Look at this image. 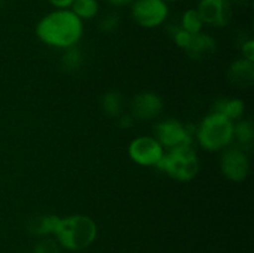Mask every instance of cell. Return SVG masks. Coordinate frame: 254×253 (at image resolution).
Masks as SVG:
<instances>
[{
	"label": "cell",
	"instance_id": "1",
	"mask_svg": "<svg viewBox=\"0 0 254 253\" xmlns=\"http://www.w3.org/2000/svg\"><path fill=\"white\" fill-rule=\"evenodd\" d=\"M82 30V20L72 10L56 9L40 20L36 34L46 45L67 49L78 42Z\"/></svg>",
	"mask_w": 254,
	"mask_h": 253
},
{
	"label": "cell",
	"instance_id": "2",
	"mask_svg": "<svg viewBox=\"0 0 254 253\" xmlns=\"http://www.w3.org/2000/svg\"><path fill=\"white\" fill-rule=\"evenodd\" d=\"M57 243L68 251H82L91 246L97 237V225L91 217L73 215L60 218L54 233Z\"/></svg>",
	"mask_w": 254,
	"mask_h": 253
},
{
	"label": "cell",
	"instance_id": "3",
	"mask_svg": "<svg viewBox=\"0 0 254 253\" xmlns=\"http://www.w3.org/2000/svg\"><path fill=\"white\" fill-rule=\"evenodd\" d=\"M197 139L206 150H221L230 145L233 140V122L222 114L212 112L201 122Z\"/></svg>",
	"mask_w": 254,
	"mask_h": 253
},
{
	"label": "cell",
	"instance_id": "4",
	"mask_svg": "<svg viewBox=\"0 0 254 253\" xmlns=\"http://www.w3.org/2000/svg\"><path fill=\"white\" fill-rule=\"evenodd\" d=\"M156 168L168 174L171 179L178 181H190L200 170V161L192 148H181L169 150L164 154Z\"/></svg>",
	"mask_w": 254,
	"mask_h": 253
},
{
	"label": "cell",
	"instance_id": "5",
	"mask_svg": "<svg viewBox=\"0 0 254 253\" xmlns=\"http://www.w3.org/2000/svg\"><path fill=\"white\" fill-rule=\"evenodd\" d=\"M154 131L159 144L168 150L190 148L192 144V134L188 126H183L176 119L169 118L160 122L156 124Z\"/></svg>",
	"mask_w": 254,
	"mask_h": 253
},
{
	"label": "cell",
	"instance_id": "6",
	"mask_svg": "<svg viewBox=\"0 0 254 253\" xmlns=\"http://www.w3.org/2000/svg\"><path fill=\"white\" fill-rule=\"evenodd\" d=\"M130 11L136 24L151 29L165 21L169 15V6L164 0H134Z\"/></svg>",
	"mask_w": 254,
	"mask_h": 253
},
{
	"label": "cell",
	"instance_id": "7",
	"mask_svg": "<svg viewBox=\"0 0 254 253\" xmlns=\"http://www.w3.org/2000/svg\"><path fill=\"white\" fill-rule=\"evenodd\" d=\"M129 156L143 166H156L164 155V148L153 136H139L130 143Z\"/></svg>",
	"mask_w": 254,
	"mask_h": 253
},
{
	"label": "cell",
	"instance_id": "8",
	"mask_svg": "<svg viewBox=\"0 0 254 253\" xmlns=\"http://www.w3.org/2000/svg\"><path fill=\"white\" fill-rule=\"evenodd\" d=\"M196 10L203 24L212 26H227L232 19L230 0H200Z\"/></svg>",
	"mask_w": 254,
	"mask_h": 253
},
{
	"label": "cell",
	"instance_id": "9",
	"mask_svg": "<svg viewBox=\"0 0 254 253\" xmlns=\"http://www.w3.org/2000/svg\"><path fill=\"white\" fill-rule=\"evenodd\" d=\"M221 171L231 181L246 180L250 173V160L242 149H228L221 156Z\"/></svg>",
	"mask_w": 254,
	"mask_h": 253
},
{
	"label": "cell",
	"instance_id": "10",
	"mask_svg": "<svg viewBox=\"0 0 254 253\" xmlns=\"http://www.w3.org/2000/svg\"><path fill=\"white\" fill-rule=\"evenodd\" d=\"M131 117L139 121L154 119L163 112V101L153 92H141L131 102Z\"/></svg>",
	"mask_w": 254,
	"mask_h": 253
},
{
	"label": "cell",
	"instance_id": "11",
	"mask_svg": "<svg viewBox=\"0 0 254 253\" xmlns=\"http://www.w3.org/2000/svg\"><path fill=\"white\" fill-rule=\"evenodd\" d=\"M227 76L228 81L236 88H251L254 83V63L246 59L237 60L230 66Z\"/></svg>",
	"mask_w": 254,
	"mask_h": 253
},
{
	"label": "cell",
	"instance_id": "12",
	"mask_svg": "<svg viewBox=\"0 0 254 253\" xmlns=\"http://www.w3.org/2000/svg\"><path fill=\"white\" fill-rule=\"evenodd\" d=\"M184 50L191 59L201 60L216 51V41L210 35L202 34V32L192 34L188 46Z\"/></svg>",
	"mask_w": 254,
	"mask_h": 253
},
{
	"label": "cell",
	"instance_id": "13",
	"mask_svg": "<svg viewBox=\"0 0 254 253\" xmlns=\"http://www.w3.org/2000/svg\"><path fill=\"white\" fill-rule=\"evenodd\" d=\"M60 222V217L55 215H35L30 217L26 222V228L34 236H47L54 235L57 225Z\"/></svg>",
	"mask_w": 254,
	"mask_h": 253
},
{
	"label": "cell",
	"instance_id": "14",
	"mask_svg": "<svg viewBox=\"0 0 254 253\" xmlns=\"http://www.w3.org/2000/svg\"><path fill=\"white\" fill-rule=\"evenodd\" d=\"M213 112L227 117L230 121L238 119L245 112V103L241 99H222L216 103Z\"/></svg>",
	"mask_w": 254,
	"mask_h": 253
},
{
	"label": "cell",
	"instance_id": "15",
	"mask_svg": "<svg viewBox=\"0 0 254 253\" xmlns=\"http://www.w3.org/2000/svg\"><path fill=\"white\" fill-rule=\"evenodd\" d=\"M102 108L108 116L119 117L123 111V97L119 92L112 91L102 97Z\"/></svg>",
	"mask_w": 254,
	"mask_h": 253
},
{
	"label": "cell",
	"instance_id": "16",
	"mask_svg": "<svg viewBox=\"0 0 254 253\" xmlns=\"http://www.w3.org/2000/svg\"><path fill=\"white\" fill-rule=\"evenodd\" d=\"M98 1L97 0H73L71 10L79 19H92L98 12Z\"/></svg>",
	"mask_w": 254,
	"mask_h": 253
},
{
	"label": "cell",
	"instance_id": "17",
	"mask_svg": "<svg viewBox=\"0 0 254 253\" xmlns=\"http://www.w3.org/2000/svg\"><path fill=\"white\" fill-rule=\"evenodd\" d=\"M235 136L242 146L252 145L254 138V128L252 122L242 121L236 124V126H233V138Z\"/></svg>",
	"mask_w": 254,
	"mask_h": 253
},
{
	"label": "cell",
	"instance_id": "18",
	"mask_svg": "<svg viewBox=\"0 0 254 253\" xmlns=\"http://www.w3.org/2000/svg\"><path fill=\"white\" fill-rule=\"evenodd\" d=\"M203 26V22L201 20L196 9H189L184 12L181 17V29L188 31L189 34H198Z\"/></svg>",
	"mask_w": 254,
	"mask_h": 253
},
{
	"label": "cell",
	"instance_id": "19",
	"mask_svg": "<svg viewBox=\"0 0 254 253\" xmlns=\"http://www.w3.org/2000/svg\"><path fill=\"white\" fill-rule=\"evenodd\" d=\"M82 63V54L79 49H77L76 45L71 47H67L66 52L62 57V66L66 71H76Z\"/></svg>",
	"mask_w": 254,
	"mask_h": 253
},
{
	"label": "cell",
	"instance_id": "20",
	"mask_svg": "<svg viewBox=\"0 0 254 253\" xmlns=\"http://www.w3.org/2000/svg\"><path fill=\"white\" fill-rule=\"evenodd\" d=\"M32 253H60L59 243L51 238H44L35 245Z\"/></svg>",
	"mask_w": 254,
	"mask_h": 253
},
{
	"label": "cell",
	"instance_id": "21",
	"mask_svg": "<svg viewBox=\"0 0 254 253\" xmlns=\"http://www.w3.org/2000/svg\"><path fill=\"white\" fill-rule=\"evenodd\" d=\"M119 21H121V19H119L118 14H116V12H109V14H107L99 21V30L104 32L114 31L119 26Z\"/></svg>",
	"mask_w": 254,
	"mask_h": 253
},
{
	"label": "cell",
	"instance_id": "22",
	"mask_svg": "<svg viewBox=\"0 0 254 253\" xmlns=\"http://www.w3.org/2000/svg\"><path fill=\"white\" fill-rule=\"evenodd\" d=\"M191 35H192V34H189L188 31L183 30V29H181V26H180L179 29L175 30V32L173 34V37H174V40H175L176 45H178L179 47H181V49H185V47L188 46L189 41H190Z\"/></svg>",
	"mask_w": 254,
	"mask_h": 253
},
{
	"label": "cell",
	"instance_id": "23",
	"mask_svg": "<svg viewBox=\"0 0 254 253\" xmlns=\"http://www.w3.org/2000/svg\"><path fill=\"white\" fill-rule=\"evenodd\" d=\"M242 52H243V56H245L246 60L254 62V41L253 40H250V41L245 42V45L242 46Z\"/></svg>",
	"mask_w": 254,
	"mask_h": 253
},
{
	"label": "cell",
	"instance_id": "24",
	"mask_svg": "<svg viewBox=\"0 0 254 253\" xmlns=\"http://www.w3.org/2000/svg\"><path fill=\"white\" fill-rule=\"evenodd\" d=\"M49 2L56 9H68L71 7L73 0H49Z\"/></svg>",
	"mask_w": 254,
	"mask_h": 253
},
{
	"label": "cell",
	"instance_id": "25",
	"mask_svg": "<svg viewBox=\"0 0 254 253\" xmlns=\"http://www.w3.org/2000/svg\"><path fill=\"white\" fill-rule=\"evenodd\" d=\"M133 117L131 114H121V118H119V126L122 128H129L133 124Z\"/></svg>",
	"mask_w": 254,
	"mask_h": 253
},
{
	"label": "cell",
	"instance_id": "26",
	"mask_svg": "<svg viewBox=\"0 0 254 253\" xmlns=\"http://www.w3.org/2000/svg\"><path fill=\"white\" fill-rule=\"evenodd\" d=\"M109 4L114 5V6H123V5H128L133 2L134 0H107Z\"/></svg>",
	"mask_w": 254,
	"mask_h": 253
},
{
	"label": "cell",
	"instance_id": "27",
	"mask_svg": "<svg viewBox=\"0 0 254 253\" xmlns=\"http://www.w3.org/2000/svg\"><path fill=\"white\" fill-rule=\"evenodd\" d=\"M5 6V0H0V10Z\"/></svg>",
	"mask_w": 254,
	"mask_h": 253
},
{
	"label": "cell",
	"instance_id": "28",
	"mask_svg": "<svg viewBox=\"0 0 254 253\" xmlns=\"http://www.w3.org/2000/svg\"><path fill=\"white\" fill-rule=\"evenodd\" d=\"M165 2H173V1H178V0H164Z\"/></svg>",
	"mask_w": 254,
	"mask_h": 253
}]
</instances>
